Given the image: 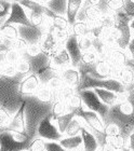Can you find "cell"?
I'll list each match as a JSON object with an SVG mask.
<instances>
[{"label":"cell","instance_id":"e575fe53","mask_svg":"<svg viewBox=\"0 0 134 151\" xmlns=\"http://www.w3.org/2000/svg\"><path fill=\"white\" fill-rule=\"evenodd\" d=\"M22 57V54L17 52L16 50H13V49H9V50L6 52V60L7 64H12V65H15L19 60Z\"/></svg>","mask_w":134,"mask_h":151},{"label":"cell","instance_id":"8992f818","mask_svg":"<svg viewBox=\"0 0 134 151\" xmlns=\"http://www.w3.org/2000/svg\"><path fill=\"white\" fill-rule=\"evenodd\" d=\"M23 25V26H30L31 23L28 19L27 11L20 2L11 3L9 15L7 16L3 25Z\"/></svg>","mask_w":134,"mask_h":151},{"label":"cell","instance_id":"d6986e66","mask_svg":"<svg viewBox=\"0 0 134 151\" xmlns=\"http://www.w3.org/2000/svg\"><path fill=\"white\" fill-rule=\"evenodd\" d=\"M59 142L66 151H69L82 145V137L80 134L75 136H68V137L64 136L62 139H59Z\"/></svg>","mask_w":134,"mask_h":151},{"label":"cell","instance_id":"83f0119b","mask_svg":"<svg viewBox=\"0 0 134 151\" xmlns=\"http://www.w3.org/2000/svg\"><path fill=\"white\" fill-rule=\"evenodd\" d=\"M66 104H67V109H68V111H72V112H75L76 110H78V109L83 107L82 99H81L80 95H79L77 92L69 97L68 101H66Z\"/></svg>","mask_w":134,"mask_h":151},{"label":"cell","instance_id":"603a6c76","mask_svg":"<svg viewBox=\"0 0 134 151\" xmlns=\"http://www.w3.org/2000/svg\"><path fill=\"white\" fill-rule=\"evenodd\" d=\"M106 142L114 150H121L128 146V137L123 134L115 137H106Z\"/></svg>","mask_w":134,"mask_h":151},{"label":"cell","instance_id":"6da1fadb","mask_svg":"<svg viewBox=\"0 0 134 151\" xmlns=\"http://www.w3.org/2000/svg\"><path fill=\"white\" fill-rule=\"evenodd\" d=\"M25 76L16 73L14 76L0 73V107L13 116L24 103V96L20 93V82Z\"/></svg>","mask_w":134,"mask_h":151},{"label":"cell","instance_id":"2e32d148","mask_svg":"<svg viewBox=\"0 0 134 151\" xmlns=\"http://www.w3.org/2000/svg\"><path fill=\"white\" fill-rule=\"evenodd\" d=\"M125 0H103L100 9L104 12L118 13L125 10Z\"/></svg>","mask_w":134,"mask_h":151},{"label":"cell","instance_id":"7bdbcfd3","mask_svg":"<svg viewBox=\"0 0 134 151\" xmlns=\"http://www.w3.org/2000/svg\"><path fill=\"white\" fill-rule=\"evenodd\" d=\"M103 0H83V4H89V6H100Z\"/></svg>","mask_w":134,"mask_h":151},{"label":"cell","instance_id":"d4e9b609","mask_svg":"<svg viewBox=\"0 0 134 151\" xmlns=\"http://www.w3.org/2000/svg\"><path fill=\"white\" fill-rule=\"evenodd\" d=\"M99 60H100V54L92 47L90 50L83 51L81 53L80 64L85 65V66H90V65H93L94 63H96Z\"/></svg>","mask_w":134,"mask_h":151},{"label":"cell","instance_id":"d6a6232c","mask_svg":"<svg viewBox=\"0 0 134 151\" xmlns=\"http://www.w3.org/2000/svg\"><path fill=\"white\" fill-rule=\"evenodd\" d=\"M78 45L80 47L81 52L90 50L93 47V39L90 36H83V37H77Z\"/></svg>","mask_w":134,"mask_h":151},{"label":"cell","instance_id":"9c48e42d","mask_svg":"<svg viewBox=\"0 0 134 151\" xmlns=\"http://www.w3.org/2000/svg\"><path fill=\"white\" fill-rule=\"evenodd\" d=\"M50 63L52 65L54 69H56L59 73H61L62 70H64L65 68L72 66V60L69 57L67 51L65 50L64 45L59 47V50L56 51L55 53L50 57Z\"/></svg>","mask_w":134,"mask_h":151},{"label":"cell","instance_id":"277c9868","mask_svg":"<svg viewBox=\"0 0 134 151\" xmlns=\"http://www.w3.org/2000/svg\"><path fill=\"white\" fill-rule=\"evenodd\" d=\"M80 95L81 99H82V104L83 107L88 110L94 111L96 112L99 116L103 120H105L107 113L109 111V107L105 105L103 101H101L96 93L94 92L93 88H85V90H80L77 92Z\"/></svg>","mask_w":134,"mask_h":151},{"label":"cell","instance_id":"f5cc1de1","mask_svg":"<svg viewBox=\"0 0 134 151\" xmlns=\"http://www.w3.org/2000/svg\"><path fill=\"white\" fill-rule=\"evenodd\" d=\"M114 151H122V149H121V150H114Z\"/></svg>","mask_w":134,"mask_h":151},{"label":"cell","instance_id":"816d5d0a","mask_svg":"<svg viewBox=\"0 0 134 151\" xmlns=\"http://www.w3.org/2000/svg\"><path fill=\"white\" fill-rule=\"evenodd\" d=\"M0 73H1V66H0Z\"/></svg>","mask_w":134,"mask_h":151},{"label":"cell","instance_id":"52a82bcc","mask_svg":"<svg viewBox=\"0 0 134 151\" xmlns=\"http://www.w3.org/2000/svg\"><path fill=\"white\" fill-rule=\"evenodd\" d=\"M17 30H19V37L23 38L24 40L30 43H40L41 39L43 35L47 32V30L43 27L40 26H23L17 25Z\"/></svg>","mask_w":134,"mask_h":151},{"label":"cell","instance_id":"f6af8a7d","mask_svg":"<svg viewBox=\"0 0 134 151\" xmlns=\"http://www.w3.org/2000/svg\"><path fill=\"white\" fill-rule=\"evenodd\" d=\"M7 64L6 60V52H0V66L2 67L3 65Z\"/></svg>","mask_w":134,"mask_h":151},{"label":"cell","instance_id":"cb8c5ba5","mask_svg":"<svg viewBox=\"0 0 134 151\" xmlns=\"http://www.w3.org/2000/svg\"><path fill=\"white\" fill-rule=\"evenodd\" d=\"M34 96L41 103H52L53 101V92L47 85H40Z\"/></svg>","mask_w":134,"mask_h":151},{"label":"cell","instance_id":"60d3db41","mask_svg":"<svg viewBox=\"0 0 134 151\" xmlns=\"http://www.w3.org/2000/svg\"><path fill=\"white\" fill-rule=\"evenodd\" d=\"M129 149H131L132 151H134V129L130 133V135L128 137V146Z\"/></svg>","mask_w":134,"mask_h":151},{"label":"cell","instance_id":"ffe728a7","mask_svg":"<svg viewBox=\"0 0 134 151\" xmlns=\"http://www.w3.org/2000/svg\"><path fill=\"white\" fill-rule=\"evenodd\" d=\"M81 127H82V120L79 116H75L70 120V122L68 123V125L65 129V132H64L63 135L65 136V137L78 135V134H80Z\"/></svg>","mask_w":134,"mask_h":151},{"label":"cell","instance_id":"e0dca14e","mask_svg":"<svg viewBox=\"0 0 134 151\" xmlns=\"http://www.w3.org/2000/svg\"><path fill=\"white\" fill-rule=\"evenodd\" d=\"M70 32L76 37L90 36L91 26L85 21H75L70 25Z\"/></svg>","mask_w":134,"mask_h":151},{"label":"cell","instance_id":"f546056e","mask_svg":"<svg viewBox=\"0 0 134 151\" xmlns=\"http://www.w3.org/2000/svg\"><path fill=\"white\" fill-rule=\"evenodd\" d=\"M15 70L16 73H21V75H28V73H30V64L25 57L22 56L19 60V62L15 64Z\"/></svg>","mask_w":134,"mask_h":151},{"label":"cell","instance_id":"bcb514c9","mask_svg":"<svg viewBox=\"0 0 134 151\" xmlns=\"http://www.w3.org/2000/svg\"><path fill=\"white\" fill-rule=\"evenodd\" d=\"M34 1H36V2L40 3V4H43V6H47V3L50 1V0H34Z\"/></svg>","mask_w":134,"mask_h":151},{"label":"cell","instance_id":"4fadbf2b","mask_svg":"<svg viewBox=\"0 0 134 151\" xmlns=\"http://www.w3.org/2000/svg\"><path fill=\"white\" fill-rule=\"evenodd\" d=\"M25 99V98H24ZM10 129V131H19V132L26 133L25 126V116H24V103L21 105V107L17 109L14 114L12 116V119L10 121L9 125L6 129Z\"/></svg>","mask_w":134,"mask_h":151},{"label":"cell","instance_id":"f35d334b","mask_svg":"<svg viewBox=\"0 0 134 151\" xmlns=\"http://www.w3.org/2000/svg\"><path fill=\"white\" fill-rule=\"evenodd\" d=\"M1 73L6 76H14L16 73L15 65L12 64H6L1 67Z\"/></svg>","mask_w":134,"mask_h":151},{"label":"cell","instance_id":"ac0fdd59","mask_svg":"<svg viewBox=\"0 0 134 151\" xmlns=\"http://www.w3.org/2000/svg\"><path fill=\"white\" fill-rule=\"evenodd\" d=\"M83 0H67V11H66V19L68 21L69 25L76 21L77 13L82 6Z\"/></svg>","mask_w":134,"mask_h":151},{"label":"cell","instance_id":"b9f144b4","mask_svg":"<svg viewBox=\"0 0 134 151\" xmlns=\"http://www.w3.org/2000/svg\"><path fill=\"white\" fill-rule=\"evenodd\" d=\"M10 8H11V3L7 4L2 10H0V17H7V16L9 15Z\"/></svg>","mask_w":134,"mask_h":151},{"label":"cell","instance_id":"ab89813d","mask_svg":"<svg viewBox=\"0 0 134 151\" xmlns=\"http://www.w3.org/2000/svg\"><path fill=\"white\" fill-rule=\"evenodd\" d=\"M11 42L12 40H9V39H4L2 38L0 40V52H7L11 47Z\"/></svg>","mask_w":134,"mask_h":151},{"label":"cell","instance_id":"ee69618b","mask_svg":"<svg viewBox=\"0 0 134 151\" xmlns=\"http://www.w3.org/2000/svg\"><path fill=\"white\" fill-rule=\"evenodd\" d=\"M129 29H130L131 36H134V15H132V17L129 21Z\"/></svg>","mask_w":134,"mask_h":151},{"label":"cell","instance_id":"7c38bea8","mask_svg":"<svg viewBox=\"0 0 134 151\" xmlns=\"http://www.w3.org/2000/svg\"><path fill=\"white\" fill-rule=\"evenodd\" d=\"M39 44H40L41 51L43 53L47 54L49 57L52 56L59 47H62V45H64V44H61L57 42V40L54 38L53 34H52V32H51L50 29L43 35V37H42Z\"/></svg>","mask_w":134,"mask_h":151},{"label":"cell","instance_id":"c3c4849f","mask_svg":"<svg viewBox=\"0 0 134 151\" xmlns=\"http://www.w3.org/2000/svg\"><path fill=\"white\" fill-rule=\"evenodd\" d=\"M122 151H132V150H131V149H129L128 147H125V148L122 149Z\"/></svg>","mask_w":134,"mask_h":151},{"label":"cell","instance_id":"484cf974","mask_svg":"<svg viewBox=\"0 0 134 151\" xmlns=\"http://www.w3.org/2000/svg\"><path fill=\"white\" fill-rule=\"evenodd\" d=\"M0 35L4 39L9 40H14L19 37V30H17V25H2L0 27Z\"/></svg>","mask_w":134,"mask_h":151},{"label":"cell","instance_id":"7a4b0ae2","mask_svg":"<svg viewBox=\"0 0 134 151\" xmlns=\"http://www.w3.org/2000/svg\"><path fill=\"white\" fill-rule=\"evenodd\" d=\"M52 103H41L34 95L25 96L24 116H25L26 133L31 138L36 137L37 127L44 116L51 112Z\"/></svg>","mask_w":134,"mask_h":151},{"label":"cell","instance_id":"681fc988","mask_svg":"<svg viewBox=\"0 0 134 151\" xmlns=\"http://www.w3.org/2000/svg\"><path fill=\"white\" fill-rule=\"evenodd\" d=\"M7 4H9V3H7ZM7 4H6V6H7ZM4 6H3L2 4H1V3H0V10H2L3 8H4Z\"/></svg>","mask_w":134,"mask_h":151},{"label":"cell","instance_id":"30bf717a","mask_svg":"<svg viewBox=\"0 0 134 151\" xmlns=\"http://www.w3.org/2000/svg\"><path fill=\"white\" fill-rule=\"evenodd\" d=\"M64 47L65 50L67 51L69 57H70V60H72V67H75L77 68L78 65L80 64L81 60V50L78 45V41H77V37L72 35L69 36L68 39L65 41L64 43Z\"/></svg>","mask_w":134,"mask_h":151},{"label":"cell","instance_id":"9a60e30c","mask_svg":"<svg viewBox=\"0 0 134 151\" xmlns=\"http://www.w3.org/2000/svg\"><path fill=\"white\" fill-rule=\"evenodd\" d=\"M80 135L82 137L83 151H99L100 146H99V142H97L95 136L87 127H84L83 124H82V127H81Z\"/></svg>","mask_w":134,"mask_h":151},{"label":"cell","instance_id":"db71d44e","mask_svg":"<svg viewBox=\"0 0 134 151\" xmlns=\"http://www.w3.org/2000/svg\"><path fill=\"white\" fill-rule=\"evenodd\" d=\"M131 93H133V94H134V90H133V91H132V92H131Z\"/></svg>","mask_w":134,"mask_h":151},{"label":"cell","instance_id":"4dcf8cb0","mask_svg":"<svg viewBox=\"0 0 134 151\" xmlns=\"http://www.w3.org/2000/svg\"><path fill=\"white\" fill-rule=\"evenodd\" d=\"M46 85L50 88L51 91L53 92V94H54V93H56V92H59V90H61V88L64 85V83H63V80H62V78H61V76H59V75L52 77V78L47 82V84Z\"/></svg>","mask_w":134,"mask_h":151},{"label":"cell","instance_id":"1f68e13d","mask_svg":"<svg viewBox=\"0 0 134 151\" xmlns=\"http://www.w3.org/2000/svg\"><path fill=\"white\" fill-rule=\"evenodd\" d=\"M28 47V42L26 40H24L23 38L21 37H17L16 39L12 40L11 42V47L10 49H13V50H16L17 52L22 54L23 52H25L26 49Z\"/></svg>","mask_w":134,"mask_h":151},{"label":"cell","instance_id":"4316f807","mask_svg":"<svg viewBox=\"0 0 134 151\" xmlns=\"http://www.w3.org/2000/svg\"><path fill=\"white\" fill-rule=\"evenodd\" d=\"M74 116H75V112L69 111V112L64 113V114H62V116H59L54 119L56 122V125H57V127H59V131L62 133V134H64L65 129L67 127L68 123L70 122V120H72Z\"/></svg>","mask_w":134,"mask_h":151},{"label":"cell","instance_id":"f907efd6","mask_svg":"<svg viewBox=\"0 0 134 151\" xmlns=\"http://www.w3.org/2000/svg\"><path fill=\"white\" fill-rule=\"evenodd\" d=\"M99 151H105L104 149H99Z\"/></svg>","mask_w":134,"mask_h":151},{"label":"cell","instance_id":"5b68a950","mask_svg":"<svg viewBox=\"0 0 134 151\" xmlns=\"http://www.w3.org/2000/svg\"><path fill=\"white\" fill-rule=\"evenodd\" d=\"M36 137H40L44 140H52V142H59V139L64 137V135L59 131V127L56 125L55 120L53 119L51 112L40 121L37 127Z\"/></svg>","mask_w":134,"mask_h":151},{"label":"cell","instance_id":"7402d4cb","mask_svg":"<svg viewBox=\"0 0 134 151\" xmlns=\"http://www.w3.org/2000/svg\"><path fill=\"white\" fill-rule=\"evenodd\" d=\"M69 112L67 109V104L65 101H63L61 98H55L52 101V106H51V114L53 116V119L57 116H62L64 113Z\"/></svg>","mask_w":134,"mask_h":151},{"label":"cell","instance_id":"44dd1931","mask_svg":"<svg viewBox=\"0 0 134 151\" xmlns=\"http://www.w3.org/2000/svg\"><path fill=\"white\" fill-rule=\"evenodd\" d=\"M49 10L59 15L66 16L67 11V0H50L46 6Z\"/></svg>","mask_w":134,"mask_h":151},{"label":"cell","instance_id":"5bb4252c","mask_svg":"<svg viewBox=\"0 0 134 151\" xmlns=\"http://www.w3.org/2000/svg\"><path fill=\"white\" fill-rule=\"evenodd\" d=\"M59 76H61L63 83L65 85L72 86L75 90L78 88L79 83H80V73H79V70L77 68L72 66L65 68L59 73Z\"/></svg>","mask_w":134,"mask_h":151},{"label":"cell","instance_id":"3957f363","mask_svg":"<svg viewBox=\"0 0 134 151\" xmlns=\"http://www.w3.org/2000/svg\"><path fill=\"white\" fill-rule=\"evenodd\" d=\"M31 139L25 132L0 129V151H28Z\"/></svg>","mask_w":134,"mask_h":151},{"label":"cell","instance_id":"8d00e7d4","mask_svg":"<svg viewBox=\"0 0 134 151\" xmlns=\"http://www.w3.org/2000/svg\"><path fill=\"white\" fill-rule=\"evenodd\" d=\"M41 52H42V51H41L40 44L39 43H30V44H28L26 51L25 52H23V53H25L26 55H28V56H36V55H38V54L41 53Z\"/></svg>","mask_w":134,"mask_h":151},{"label":"cell","instance_id":"836d02e7","mask_svg":"<svg viewBox=\"0 0 134 151\" xmlns=\"http://www.w3.org/2000/svg\"><path fill=\"white\" fill-rule=\"evenodd\" d=\"M44 142L46 140L40 137H35L31 139L28 151H44Z\"/></svg>","mask_w":134,"mask_h":151},{"label":"cell","instance_id":"f1b7e54d","mask_svg":"<svg viewBox=\"0 0 134 151\" xmlns=\"http://www.w3.org/2000/svg\"><path fill=\"white\" fill-rule=\"evenodd\" d=\"M50 30L52 32L53 34L54 38H55L57 42L61 44H64L65 43V41L68 39V37L72 35V32H70V27L67 29H53V28H50Z\"/></svg>","mask_w":134,"mask_h":151},{"label":"cell","instance_id":"ba28073f","mask_svg":"<svg viewBox=\"0 0 134 151\" xmlns=\"http://www.w3.org/2000/svg\"><path fill=\"white\" fill-rule=\"evenodd\" d=\"M40 80L38 78V76L36 73H28L20 82V93L25 97V96H29V95H34L36 93L38 88H40Z\"/></svg>","mask_w":134,"mask_h":151},{"label":"cell","instance_id":"74e56055","mask_svg":"<svg viewBox=\"0 0 134 151\" xmlns=\"http://www.w3.org/2000/svg\"><path fill=\"white\" fill-rule=\"evenodd\" d=\"M44 151H66V150L59 145V142L46 140V142H44Z\"/></svg>","mask_w":134,"mask_h":151},{"label":"cell","instance_id":"d590c367","mask_svg":"<svg viewBox=\"0 0 134 151\" xmlns=\"http://www.w3.org/2000/svg\"><path fill=\"white\" fill-rule=\"evenodd\" d=\"M11 119H12V116L6 109L0 107V129H6L7 126L9 125Z\"/></svg>","mask_w":134,"mask_h":151},{"label":"cell","instance_id":"7dc6e473","mask_svg":"<svg viewBox=\"0 0 134 151\" xmlns=\"http://www.w3.org/2000/svg\"><path fill=\"white\" fill-rule=\"evenodd\" d=\"M7 2H10V3H13V2H19L20 0H4Z\"/></svg>","mask_w":134,"mask_h":151},{"label":"cell","instance_id":"8fae6325","mask_svg":"<svg viewBox=\"0 0 134 151\" xmlns=\"http://www.w3.org/2000/svg\"><path fill=\"white\" fill-rule=\"evenodd\" d=\"M93 90L99 96V98L103 101L104 104L107 105L109 108L117 105L123 98H127L129 96V93H127V94H119V93L109 91V90H105V88H93Z\"/></svg>","mask_w":134,"mask_h":151}]
</instances>
